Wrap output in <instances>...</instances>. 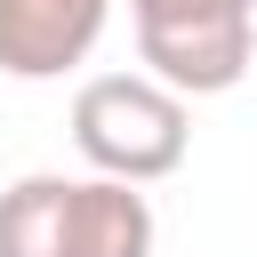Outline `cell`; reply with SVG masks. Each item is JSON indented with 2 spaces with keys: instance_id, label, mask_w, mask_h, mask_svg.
Listing matches in <instances>:
<instances>
[{
  "instance_id": "1",
  "label": "cell",
  "mask_w": 257,
  "mask_h": 257,
  "mask_svg": "<svg viewBox=\"0 0 257 257\" xmlns=\"http://www.w3.org/2000/svg\"><path fill=\"white\" fill-rule=\"evenodd\" d=\"M72 145L96 177L120 185H161L185 169L193 145V112L177 88H161L153 72H96L72 96Z\"/></svg>"
},
{
  "instance_id": "2",
  "label": "cell",
  "mask_w": 257,
  "mask_h": 257,
  "mask_svg": "<svg viewBox=\"0 0 257 257\" xmlns=\"http://www.w3.org/2000/svg\"><path fill=\"white\" fill-rule=\"evenodd\" d=\"M137 56L177 96H225L257 56V0H128Z\"/></svg>"
},
{
  "instance_id": "3",
  "label": "cell",
  "mask_w": 257,
  "mask_h": 257,
  "mask_svg": "<svg viewBox=\"0 0 257 257\" xmlns=\"http://www.w3.org/2000/svg\"><path fill=\"white\" fill-rule=\"evenodd\" d=\"M104 24H112V0H0V72L56 80V72L88 64Z\"/></svg>"
},
{
  "instance_id": "4",
  "label": "cell",
  "mask_w": 257,
  "mask_h": 257,
  "mask_svg": "<svg viewBox=\"0 0 257 257\" xmlns=\"http://www.w3.org/2000/svg\"><path fill=\"white\" fill-rule=\"evenodd\" d=\"M153 201L120 177L64 185V257H153Z\"/></svg>"
},
{
  "instance_id": "5",
  "label": "cell",
  "mask_w": 257,
  "mask_h": 257,
  "mask_svg": "<svg viewBox=\"0 0 257 257\" xmlns=\"http://www.w3.org/2000/svg\"><path fill=\"white\" fill-rule=\"evenodd\" d=\"M64 185L40 169L0 193V257H64Z\"/></svg>"
}]
</instances>
